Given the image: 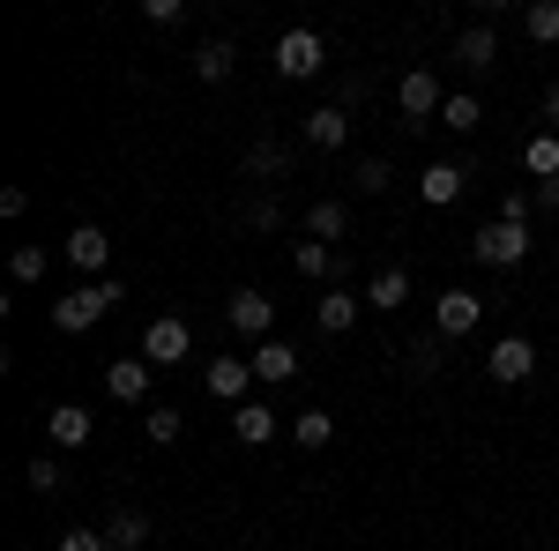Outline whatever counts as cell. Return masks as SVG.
Wrapping results in <instances>:
<instances>
[{"label": "cell", "mask_w": 559, "mask_h": 551, "mask_svg": "<svg viewBox=\"0 0 559 551\" xmlns=\"http://www.w3.org/2000/svg\"><path fill=\"white\" fill-rule=\"evenodd\" d=\"M120 298H128V284H120V276L75 284L68 298H52V328H60V336H83V328H97V321H105V313H112Z\"/></svg>", "instance_id": "6da1fadb"}, {"label": "cell", "mask_w": 559, "mask_h": 551, "mask_svg": "<svg viewBox=\"0 0 559 551\" xmlns=\"http://www.w3.org/2000/svg\"><path fill=\"white\" fill-rule=\"evenodd\" d=\"M530 247H537L530 224H500V216H492V224H477V231H471V254L485 261V268H522Z\"/></svg>", "instance_id": "7a4b0ae2"}, {"label": "cell", "mask_w": 559, "mask_h": 551, "mask_svg": "<svg viewBox=\"0 0 559 551\" xmlns=\"http://www.w3.org/2000/svg\"><path fill=\"white\" fill-rule=\"evenodd\" d=\"M321 68H329L321 31H284V38H276V83H313Z\"/></svg>", "instance_id": "3957f363"}, {"label": "cell", "mask_w": 559, "mask_h": 551, "mask_svg": "<svg viewBox=\"0 0 559 551\" xmlns=\"http://www.w3.org/2000/svg\"><path fill=\"white\" fill-rule=\"evenodd\" d=\"M477 321H485V298H477V291H463V284L432 298V336H440V343H463V336H477Z\"/></svg>", "instance_id": "277c9868"}, {"label": "cell", "mask_w": 559, "mask_h": 551, "mask_svg": "<svg viewBox=\"0 0 559 551\" xmlns=\"http://www.w3.org/2000/svg\"><path fill=\"white\" fill-rule=\"evenodd\" d=\"M142 358H150V366H187V358H194V328H187L179 313H157V321L142 328Z\"/></svg>", "instance_id": "5b68a950"}, {"label": "cell", "mask_w": 559, "mask_h": 551, "mask_svg": "<svg viewBox=\"0 0 559 551\" xmlns=\"http://www.w3.org/2000/svg\"><path fill=\"white\" fill-rule=\"evenodd\" d=\"M395 105H403V128H426V120H440L448 89H440V75H432V68H411V75H403V89H395Z\"/></svg>", "instance_id": "8992f818"}, {"label": "cell", "mask_w": 559, "mask_h": 551, "mask_svg": "<svg viewBox=\"0 0 559 551\" xmlns=\"http://www.w3.org/2000/svg\"><path fill=\"white\" fill-rule=\"evenodd\" d=\"M530 373H537V343H530V336H500L492 350H485V381L522 387Z\"/></svg>", "instance_id": "52a82bcc"}, {"label": "cell", "mask_w": 559, "mask_h": 551, "mask_svg": "<svg viewBox=\"0 0 559 551\" xmlns=\"http://www.w3.org/2000/svg\"><path fill=\"white\" fill-rule=\"evenodd\" d=\"M202 387H210L216 403H224V410H239V403H254V366H247V358H210V366H202Z\"/></svg>", "instance_id": "ba28073f"}, {"label": "cell", "mask_w": 559, "mask_h": 551, "mask_svg": "<svg viewBox=\"0 0 559 551\" xmlns=\"http://www.w3.org/2000/svg\"><path fill=\"white\" fill-rule=\"evenodd\" d=\"M224 321H231L247 343H269V328H276V298H269V291H231Z\"/></svg>", "instance_id": "9c48e42d"}, {"label": "cell", "mask_w": 559, "mask_h": 551, "mask_svg": "<svg viewBox=\"0 0 559 551\" xmlns=\"http://www.w3.org/2000/svg\"><path fill=\"white\" fill-rule=\"evenodd\" d=\"M358 321H366V291H344V284H336L329 298H313V328H321V336H350Z\"/></svg>", "instance_id": "30bf717a"}, {"label": "cell", "mask_w": 559, "mask_h": 551, "mask_svg": "<svg viewBox=\"0 0 559 551\" xmlns=\"http://www.w3.org/2000/svg\"><path fill=\"white\" fill-rule=\"evenodd\" d=\"M247 366H254V381H261V387H292V381H299V350H292L284 336L254 343V350H247Z\"/></svg>", "instance_id": "8fae6325"}, {"label": "cell", "mask_w": 559, "mask_h": 551, "mask_svg": "<svg viewBox=\"0 0 559 551\" xmlns=\"http://www.w3.org/2000/svg\"><path fill=\"white\" fill-rule=\"evenodd\" d=\"M306 239H321V247H344V239H350V202H344V194L306 202Z\"/></svg>", "instance_id": "7c38bea8"}, {"label": "cell", "mask_w": 559, "mask_h": 551, "mask_svg": "<svg viewBox=\"0 0 559 551\" xmlns=\"http://www.w3.org/2000/svg\"><path fill=\"white\" fill-rule=\"evenodd\" d=\"M60 254H68V261L90 276V284H97V276H105V261H112V239H105V224H75Z\"/></svg>", "instance_id": "4fadbf2b"}, {"label": "cell", "mask_w": 559, "mask_h": 551, "mask_svg": "<svg viewBox=\"0 0 559 551\" xmlns=\"http://www.w3.org/2000/svg\"><path fill=\"white\" fill-rule=\"evenodd\" d=\"M299 134H306V149H329V157H336V149L350 142V112H344V105H313Z\"/></svg>", "instance_id": "5bb4252c"}, {"label": "cell", "mask_w": 559, "mask_h": 551, "mask_svg": "<svg viewBox=\"0 0 559 551\" xmlns=\"http://www.w3.org/2000/svg\"><path fill=\"white\" fill-rule=\"evenodd\" d=\"M150 373H157L150 358H112L105 366V395L112 403H150Z\"/></svg>", "instance_id": "9a60e30c"}, {"label": "cell", "mask_w": 559, "mask_h": 551, "mask_svg": "<svg viewBox=\"0 0 559 551\" xmlns=\"http://www.w3.org/2000/svg\"><path fill=\"white\" fill-rule=\"evenodd\" d=\"M463 187H471V165H448V157H440V165H426V171H418V194H426L432 209L463 202Z\"/></svg>", "instance_id": "2e32d148"}, {"label": "cell", "mask_w": 559, "mask_h": 551, "mask_svg": "<svg viewBox=\"0 0 559 551\" xmlns=\"http://www.w3.org/2000/svg\"><path fill=\"white\" fill-rule=\"evenodd\" d=\"M292 268H299L306 284H336V276H344V247H321V239H299V247H292Z\"/></svg>", "instance_id": "e0dca14e"}, {"label": "cell", "mask_w": 559, "mask_h": 551, "mask_svg": "<svg viewBox=\"0 0 559 551\" xmlns=\"http://www.w3.org/2000/svg\"><path fill=\"white\" fill-rule=\"evenodd\" d=\"M90 432H97V418H90L83 403H60V410H45V440H52V447H90Z\"/></svg>", "instance_id": "ac0fdd59"}, {"label": "cell", "mask_w": 559, "mask_h": 551, "mask_svg": "<svg viewBox=\"0 0 559 551\" xmlns=\"http://www.w3.org/2000/svg\"><path fill=\"white\" fill-rule=\"evenodd\" d=\"M455 60L463 68H500V31L492 23H463L455 31Z\"/></svg>", "instance_id": "d6986e66"}, {"label": "cell", "mask_w": 559, "mask_h": 551, "mask_svg": "<svg viewBox=\"0 0 559 551\" xmlns=\"http://www.w3.org/2000/svg\"><path fill=\"white\" fill-rule=\"evenodd\" d=\"M403 298H411V268H373V284H366V313H403Z\"/></svg>", "instance_id": "ffe728a7"}, {"label": "cell", "mask_w": 559, "mask_h": 551, "mask_svg": "<svg viewBox=\"0 0 559 551\" xmlns=\"http://www.w3.org/2000/svg\"><path fill=\"white\" fill-rule=\"evenodd\" d=\"M276 424H284V418H276V410H269L261 395H254V403H239V410H231V432H239L247 447H269V440H276Z\"/></svg>", "instance_id": "44dd1931"}, {"label": "cell", "mask_w": 559, "mask_h": 551, "mask_svg": "<svg viewBox=\"0 0 559 551\" xmlns=\"http://www.w3.org/2000/svg\"><path fill=\"white\" fill-rule=\"evenodd\" d=\"M231 68H239V45L231 38H202L194 45V75H202V83H231Z\"/></svg>", "instance_id": "7402d4cb"}, {"label": "cell", "mask_w": 559, "mask_h": 551, "mask_svg": "<svg viewBox=\"0 0 559 551\" xmlns=\"http://www.w3.org/2000/svg\"><path fill=\"white\" fill-rule=\"evenodd\" d=\"M247 179H292V149H284L276 134L247 142Z\"/></svg>", "instance_id": "603a6c76"}, {"label": "cell", "mask_w": 559, "mask_h": 551, "mask_svg": "<svg viewBox=\"0 0 559 551\" xmlns=\"http://www.w3.org/2000/svg\"><path fill=\"white\" fill-rule=\"evenodd\" d=\"M105 544H112V551H142V544H150V514H142V507L105 514Z\"/></svg>", "instance_id": "cb8c5ba5"}, {"label": "cell", "mask_w": 559, "mask_h": 551, "mask_svg": "<svg viewBox=\"0 0 559 551\" xmlns=\"http://www.w3.org/2000/svg\"><path fill=\"white\" fill-rule=\"evenodd\" d=\"M292 440H299L306 455H321V447L336 440V410H321V403H313V410H299V418H292Z\"/></svg>", "instance_id": "d4e9b609"}, {"label": "cell", "mask_w": 559, "mask_h": 551, "mask_svg": "<svg viewBox=\"0 0 559 551\" xmlns=\"http://www.w3.org/2000/svg\"><path fill=\"white\" fill-rule=\"evenodd\" d=\"M522 171H530V179H537V187H545V179H559V134H530V142H522Z\"/></svg>", "instance_id": "484cf974"}, {"label": "cell", "mask_w": 559, "mask_h": 551, "mask_svg": "<svg viewBox=\"0 0 559 551\" xmlns=\"http://www.w3.org/2000/svg\"><path fill=\"white\" fill-rule=\"evenodd\" d=\"M522 38L530 45H559V0H530V8H522Z\"/></svg>", "instance_id": "4316f807"}, {"label": "cell", "mask_w": 559, "mask_h": 551, "mask_svg": "<svg viewBox=\"0 0 559 551\" xmlns=\"http://www.w3.org/2000/svg\"><path fill=\"white\" fill-rule=\"evenodd\" d=\"M440 128H455V134L485 128V105H477L471 89H448V105H440Z\"/></svg>", "instance_id": "83f0119b"}, {"label": "cell", "mask_w": 559, "mask_h": 551, "mask_svg": "<svg viewBox=\"0 0 559 551\" xmlns=\"http://www.w3.org/2000/svg\"><path fill=\"white\" fill-rule=\"evenodd\" d=\"M440 350H448V343H440V336L426 328V336H411V343H403V366H411L418 381H432V373H440Z\"/></svg>", "instance_id": "f1b7e54d"}, {"label": "cell", "mask_w": 559, "mask_h": 551, "mask_svg": "<svg viewBox=\"0 0 559 551\" xmlns=\"http://www.w3.org/2000/svg\"><path fill=\"white\" fill-rule=\"evenodd\" d=\"M388 187H395L388 157H358V165H350V194H388Z\"/></svg>", "instance_id": "f546056e"}, {"label": "cell", "mask_w": 559, "mask_h": 551, "mask_svg": "<svg viewBox=\"0 0 559 551\" xmlns=\"http://www.w3.org/2000/svg\"><path fill=\"white\" fill-rule=\"evenodd\" d=\"M23 484H31V492H38V500H52V492H60V484H68V469L52 463V455H31V469H23Z\"/></svg>", "instance_id": "4dcf8cb0"}, {"label": "cell", "mask_w": 559, "mask_h": 551, "mask_svg": "<svg viewBox=\"0 0 559 551\" xmlns=\"http://www.w3.org/2000/svg\"><path fill=\"white\" fill-rule=\"evenodd\" d=\"M142 432H150V440H157V447H173L179 432H187V418H179L173 403H157V410H150V418H142Z\"/></svg>", "instance_id": "1f68e13d"}, {"label": "cell", "mask_w": 559, "mask_h": 551, "mask_svg": "<svg viewBox=\"0 0 559 551\" xmlns=\"http://www.w3.org/2000/svg\"><path fill=\"white\" fill-rule=\"evenodd\" d=\"M45 247H15V261H8V276H15V284H45Z\"/></svg>", "instance_id": "d6a6232c"}, {"label": "cell", "mask_w": 559, "mask_h": 551, "mask_svg": "<svg viewBox=\"0 0 559 551\" xmlns=\"http://www.w3.org/2000/svg\"><path fill=\"white\" fill-rule=\"evenodd\" d=\"M247 224H254V231H276V224H284V202H276V194H254V202H247Z\"/></svg>", "instance_id": "836d02e7"}, {"label": "cell", "mask_w": 559, "mask_h": 551, "mask_svg": "<svg viewBox=\"0 0 559 551\" xmlns=\"http://www.w3.org/2000/svg\"><path fill=\"white\" fill-rule=\"evenodd\" d=\"M52 551H112V544H105V529H60Z\"/></svg>", "instance_id": "e575fe53"}, {"label": "cell", "mask_w": 559, "mask_h": 551, "mask_svg": "<svg viewBox=\"0 0 559 551\" xmlns=\"http://www.w3.org/2000/svg\"><path fill=\"white\" fill-rule=\"evenodd\" d=\"M530 209H537V202H530L522 187H515V194H500V224H530Z\"/></svg>", "instance_id": "d590c367"}, {"label": "cell", "mask_w": 559, "mask_h": 551, "mask_svg": "<svg viewBox=\"0 0 559 551\" xmlns=\"http://www.w3.org/2000/svg\"><path fill=\"white\" fill-rule=\"evenodd\" d=\"M142 15H150V23H165V31H173L179 15H187V0H142Z\"/></svg>", "instance_id": "8d00e7d4"}, {"label": "cell", "mask_w": 559, "mask_h": 551, "mask_svg": "<svg viewBox=\"0 0 559 551\" xmlns=\"http://www.w3.org/2000/svg\"><path fill=\"white\" fill-rule=\"evenodd\" d=\"M537 120H545V134H559V83H545V105H537Z\"/></svg>", "instance_id": "74e56055"}, {"label": "cell", "mask_w": 559, "mask_h": 551, "mask_svg": "<svg viewBox=\"0 0 559 551\" xmlns=\"http://www.w3.org/2000/svg\"><path fill=\"white\" fill-rule=\"evenodd\" d=\"M530 202H537V209H545V216H559V179H545V187H537Z\"/></svg>", "instance_id": "f35d334b"}]
</instances>
